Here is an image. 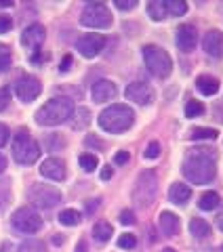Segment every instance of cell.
I'll list each match as a JSON object with an SVG mask.
<instances>
[{
    "instance_id": "10",
    "label": "cell",
    "mask_w": 223,
    "mask_h": 252,
    "mask_svg": "<svg viewBox=\"0 0 223 252\" xmlns=\"http://www.w3.org/2000/svg\"><path fill=\"white\" fill-rule=\"evenodd\" d=\"M40 93H42V82L36 76H21L15 82V94L23 103H32L34 99L40 97Z\"/></svg>"
},
{
    "instance_id": "34",
    "label": "cell",
    "mask_w": 223,
    "mask_h": 252,
    "mask_svg": "<svg viewBox=\"0 0 223 252\" xmlns=\"http://www.w3.org/2000/svg\"><path fill=\"white\" fill-rule=\"evenodd\" d=\"M158 156H160V143H158V141H152V143L146 147V152H143V158H148V160H156Z\"/></svg>"
},
{
    "instance_id": "53",
    "label": "cell",
    "mask_w": 223,
    "mask_h": 252,
    "mask_svg": "<svg viewBox=\"0 0 223 252\" xmlns=\"http://www.w3.org/2000/svg\"><path fill=\"white\" fill-rule=\"evenodd\" d=\"M221 252H223V246H221Z\"/></svg>"
},
{
    "instance_id": "4",
    "label": "cell",
    "mask_w": 223,
    "mask_h": 252,
    "mask_svg": "<svg viewBox=\"0 0 223 252\" xmlns=\"http://www.w3.org/2000/svg\"><path fill=\"white\" fill-rule=\"evenodd\" d=\"M158 195V177L154 170H143L135 181L133 202L137 208H149Z\"/></svg>"
},
{
    "instance_id": "3",
    "label": "cell",
    "mask_w": 223,
    "mask_h": 252,
    "mask_svg": "<svg viewBox=\"0 0 223 252\" xmlns=\"http://www.w3.org/2000/svg\"><path fill=\"white\" fill-rule=\"evenodd\" d=\"M133 122H135L133 109L122 103L110 105L99 114V126L106 132H112V135H120V132L129 130Z\"/></svg>"
},
{
    "instance_id": "11",
    "label": "cell",
    "mask_w": 223,
    "mask_h": 252,
    "mask_svg": "<svg viewBox=\"0 0 223 252\" xmlns=\"http://www.w3.org/2000/svg\"><path fill=\"white\" fill-rule=\"evenodd\" d=\"M103 44H106V38H103L101 34H86L76 42V49L80 51L82 57L93 59L103 51Z\"/></svg>"
},
{
    "instance_id": "31",
    "label": "cell",
    "mask_w": 223,
    "mask_h": 252,
    "mask_svg": "<svg viewBox=\"0 0 223 252\" xmlns=\"http://www.w3.org/2000/svg\"><path fill=\"white\" fill-rule=\"evenodd\" d=\"M11 67V51L6 44H0V74H4Z\"/></svg>"
},
{
    "instance_id": "46",
    "label": "cell",
    "mask_w": 223,
    "mask_h": 252,
    "mask_svg": "<svg viewBox=\"0 0 223 252\" xmlns=\"http://www.w3.org/2000/svg\"><path fill=\"white\" fill-rule=\"evenodd\" d=\"M213 114L217 116V120H219V122H223V101H219V103H217V107L213 109Z\"/></svg>"
},
{
    "instance_id": "20",
    "label": "cell",
    "mask_w": 223,
    "mask_h": 252,
    "mask_svg": "<svg viewBox=\"0 0 223 252\" xmlns=\"http://www.w3.org/2000/svg\"><path fill=\"white\" fill-rule=\"evenodd\" d=\"M189 231H192V235L196 240H204L211 235V225L206 223L204 219L200 217H194L192 220H189Z\"/></svg>"
},
{
    "instance_id": "41",
    "label": "cell",
    "mask_w": 223,
    "mask_h": 252,
    "mask_svg": "<svg viewBox=\"0 0 223 252\" xmlns=\"http://www.w3.org/2000/svg\"><path fill=\"white\" fill-rule=\"evenodd\" d=\"M129 152H118L116 154V158H114V162L118 164V166H122V164H126V162H129Z\"/></svg>"
},
{
    "instance_id": "38",
    "label": "cell",
    "mask_w": 223,
    "mask_h": 252,
    "mask_svg": "<svg viewBox=\"0 0 223 252\" xmlns=\"http://www.w3.org/2000/svg\"><path fill=\"white\" fill-rule=\"evenodd\" d=\"M116 9H120V11H131L137 6V0H116Z\"/></svg>"
},
{
    "instance_id": "51",
    "label": "cell",
    "mask_w": 223,
    "mask_h": 252,
    "mask_svg": "<svg viewBox=\"0 0 223 252\" xmlns=\"http://www.w3.org/2000/svg\"><path fill=\"white\" fill-rule=\"evenodd\" d=\"M217 225H219V229H221V231H223V215H221V217H219V220H217Z\"/></svg>"
},
{
    "instance_id": "43",
    "label": "cell",
    "mask_w": 223,
    "mask_h": 252,
    "mask_svg": "<svg viewBox=\"0 0 223 252\" xmlns=\"http://www.w3.org/2000/svg\"><path fill=\"white\" fill-rule=\"evenodd\" d=\"M112 175H114V168H112V166H103V170H101V179H103V181H110Z\"/></svg>"
},
{
    "instance_id": "50",
    "label": "cell",
    "mask_w": 223,
    "mask_h": 252,
    "mask_svg": "<svg viewBox=\"0 0 223 252\" xmlns=\"http://www.w3.org/2000/svg\"><path fill=\"white\" fill-rule=\"evenodd\" d=\"M9 6H13L11 0H4V2H0V9H9Z\"/></svg>"
},
{
    "instance_id": "2",
    "label": "cell",
    "mask_w": 223,
    "mask_h": 252,
    "mask_svg": "<svg viewBox=\"0 0 223 252\" xmlns=\"http://www.w3.org/2000/svg\"><path fill=\"white\" fill-rule=\"evenodd\" d=\"M72 114H74V103L68 97H55L36 112V124L40 126H57L63 124L66 120H70Z\"/></svg>"
},
{
    "instance_id": "33",
    "label": "cell",
    "mask_w": 223,
    "mask_h": 252,
    "mask_svg": "<svg viewBox=\"0 0 223 252\" xmlns=\"http://www.w3.org/2000/svg\"><path fill=\"white\" fill-rule=\"evenodd\" d=\"M118 246L124 248V250H131L137 246V238H135L133 233H122L120 238H118Z\"/></svg>"
},
{
    "instance_id": "16",
    "label": "cell",
    "mask_w": 223,
    "mask_h": 252,
    "mask_svg": "<svg viewBox=\"0 0 223 252\" xmlns=\"http://www.w3.org/2000/svg\"><path fill=\"white\" fill-rule=\"evenodd\" d=\"M202 46H204L206 55H211V57H215V59H221L223 57V32L221 30L206 32Z\"/></svg>"
},
{
    "instance_id": "45",
    "label": "cell",
    "mask_w": 223,
    "mask_h": 252,
    "mask_svg": "<svg viewBox=\"0 0 223 252\" xmlns=\"http://www.w3.org/2000/svg\"><path fill=\"white\" fill-rule=\"evenodd\" d=\"M97 206H99V200H89V202H86V212L93 215V212L97 210Z\"/></svg>"
},
{
    "instance_id": "13",
    "label": "cell",
    "mask_w": 223,
    "mask_h": 252,
    "mask_svg": "<svg viewBox=\"0 0 223 252\" xmlns=\"http://www.w3.org/2000/svg\"><path fill=\"white\" fill-rule=\"evenodd\" d=\"M175 42H177L179 51L183 53H192L196 49V42H198V34H196V28L189 26V23H183L177 30V36H175Z\"/></svg>"
},
{
    "instance_id": "44",
    "label": "cell",
    "mask_w": 223,
    "mask_h": 252,
    "mask_svg": "<svg viewBox=\"0 0 223 252\" xmlns=\"http://www.w3.org/2000/svg\"><path fill=\"white\" fill-rule=\"evenodd\" d=\"M86 145H91V147H97V149H103V143L99 139H95V137H86Z\"/></svg>"
},
{
    "instance_id": "14",
    "label": "cell",
    "mask_w": 223,
    "mask_h": 252,
    "mask_svg": "<svg viewBox=\"0 0 223 252\" xmlns=\"http://www.w3.org/2000/svg\"><path fill=\"white\" fill-rule=\"evenodd\" d=\"M44 38H46L44 26H40V23H32V26H28L26 30H23V34H21V44L28 46V49L38 51V49H40V44L44 42Z\"/></svg>"
},
{
    "instance_id": "15",
    "label": "cell",
    "mask_w": 223,
    "mask_h": 252,
    "mask_svg": "<svg viewBox=\"0 0 223 252\" xmlns=\"http://www.w3.org/2000/svg\"><path fill=\"white\" fill-rule=\"evenodd\" d=\"M118 94V86L112 80H97L91 89V97L95 103H106V101H112Z\"/></svg>"
},
{
    "instance_id": "32",
    "label": "cell",
    "mask_w": 223,
    "mask_h": 252,
    "mask_svg": "<svg viewBox=\"0 0 223 252\" xmlns=\"http://www.w3.org/2000/svg\"><path fill=\"white\" fill-rule=\"evenodd\" d=\"M204 114V105L200 103V101H187L186 105V116L187 118H198Z\"/></svg>"
},
{
    "instance_id": "40",
    "label": "cell",
    "mask_w": 223,
    "mask_h": 252,
    "mask_svg": "<svg viewBox=\"0 0 223 252\" xmlns=\"http://www.w3.org/2000/svg\"><path fill=\"white\" fill-rule=\"evenodd\" d=\"M6 141H9V128H6V124L0 122V147L6 145Z\"/></svg>"
},
{
    "instance_id": "21",
    "label": "cell",
    "mask_w": 223,
    "mask_h": 252,
    "mask_svg": "<svg viewBox=\"0 0 223 252\" xmlns=\"http://www.w3.org/2000/svg\"><path fill=\"white\" fill-rule=\"evenodd\" d=\"M196 86H198V91H200L204 97H213V94L219 91V82L215 80L213 76H200L196 80Z\"/></svg>"
},
{
    "instance_id": "18",
    "label": "cell",
    "mask_w": 223,
    "mask_h": 252,
    "mask_svg": "<svg viewBox=\"0 0 223 252\" xmlns=\"http://www.w3.org/2000/svg\"><path fill=\"white\" fill-rule=\"evenodd\" d=\"M158 225H160L162 235L173 238V235H177V231H179V217L175 215V212L164 210V212H160V217H158Z\"/></svg>"
},
{
    "instance_id": "23",
    "label": "cell",
    "mask_w": 223,
    "mask_h": 252,
    "mask_svg": "<svg viewBox=\"0 0 223 252\" xmlns=\"http://www.w3.org/2000/svg\"><path fill=\"white\" fill-rule=\"evenodd\" d=\"M164 2V11L166 17H181L187 13V4L183 0H162Z\"/></svg>"
},
{
    "instance_id": "22",
    "label": "cell",
    "mask_w": 223,
    "mask_h": 252,
    "mask_svg": "<svg viewBox=\"0 0 223 252\" xmlns=\"http://www.w3.org/2000/svg\"><path fill=\"white\" fill-rule=\"evenodd\" d=\"M91 124V109L89 107H78L74 112V120H72V128L82 130Z\"/></svg>"
},
{
    "instance_id": "24",
    "label": "cell",
    "mask_w": 223,
    "mask_h": 252,
    "mask_svg": "<svg viewBox=\"0 0 223 252\" xmlns=\"http://www.w3.org/2000/svg\"><path fill=\"white\" fill-rule=\"evenodd\" d=\"M112 235H114V229H112L110 223H106V220H99V223H95V227H93V238L97 240L99 244L108 242Z\"/></svg>"
},
{
    "instance_id": "36",
    "label": "cell",
    "mask_w": 223,
    "mask_h": 252,
    "mask_svg": "<svg viewBox=\"0 0 223 252\" xmlns=\"http://www.w3.org/2000/svg\"><path fill=\"white\" fill-rule=\"evenodd\" d=\"M11 103V93L9 89H0V112H4Z\"/></svg>"
},
{
    "instance_id": "49",
    "label": "cell",
    "mask_w": 223,
    "mask_h": 252,
    "mask_svg": "<svg viewBox=\"0 0 223 252\" xmlns=\"http://www.w3.org/2000/svg\"><path fill=\"white\" fill-rule=\"evenodd\" d=\"M53 244H55V246H61V244H63V235H55Z\"/></svg>"
},
{
    "instance_id": "12",
    "label": "cell",
    "mask_w": 223,
    "mask_h": 252,
    "mask_svg": "<svg viewBox=\"0 0 223 252\" xmlns=\"http://www.w3.org/2000/svg\"><path fill=\"white\" fill-rule=\"evenodd\" d=\"M124 94H126V99L137 105H149L154 101V91L146 82H131L126 86Z\"/></svg>"
},
{
    "instance_id": "1",
    "label": "cell",
    "mask_w": 223,
    "mask_h": 252,
    "mask_svg": "<svg viewBox=\"0 0 223 252\" xmlns=\"http://www.w3.org/2000/svg\"><path fill=\"white\" fill-rule=\"evenodd\" d=\"M215 160H217V154L213 149H206V147L192 149L186 160H183V175L194 185H209L215 179V175H217Z\"/></svg>"
},
{
    "instance_id": "39",
    "label": "cell",
    "mask_w": 223,
    "mask_h": 252,
    "mask_svg": "<svg viewBox=\"0 0 223 252\" xmlns=\"http://www.w3.org/2000/svg\"><path fill=\"white\" fill-rule=\"evenodd\" d=\"M135 220H137V219H135L133 210H122L120 212V223L122 225H135Z\"/></svg>"
},
{
    "instance_id": "37",
    "label": "cell",
    "mask_w": 223,
    "mask_h": 252,
    "mask_svg": "<svg viewBox=\"0 0 223 252\" xmlns=\"http://www.w3.org/2000/svg\"><path fill=\"white\" fill-rule=\"evenodd\" d=\"M13 28V19L9 15H0V34H6V32H11Z\"/></svg>"
},
{
    "instance_id": "28",
    "label": "cell",
    "mask_w": 223,
    "mask_h": 252,
    "mask_svg": "<svg viewBox=\"0 0 223 252\" xmlns=\"http://www.w3.org/2000/svg\"><path fill=\"white\" fill-rule=\"evenodd\" d=\"M17 252H46V248H44V244H42L40 240L30 238V240H26V242L19 244Z\"/></svg>"
},
{
    "instance_id": "26",
    "label": "cell",
    "mask_w": 223,
    "mask_h": 252,
    "mask_svg": "<svg viewBox=\"0 0 223 252\" xmlns=\"http://www.w3.org/2000/svg\"><path fill=\"white\" fill-rule=\"evenodd\" d=\"M219 204H221V198H219V193H215V191H206L200 198L202 210H215V208H219Z\"/></svg>"
},
{
    "instance_id": "17",
    "label": "cell",
    "mask_w": 223,
    "mask_h": 252,
    "mask_svg": "<svg viewBox=\"0 0 223 252\" xmlns=\"http://www.w3.org/2000/svg\"><path fill=\"white\" fill-rule=\"evenodd\" d=\"M40 175L46 177V179H51V181H63L66 175H68V170H66L63 160H59V158H49V160L42 162Z\"/></svg>"
},
{
    "instance_id": "52",
    "label": "cell",
    "mask_w": 223,
    "mask_h": 252,
    "mask_svg": "<svg viewBox=\"0 0 223 252\" xmlns=\"http://www.w3.org/2000/svg\"><path fill=\"white\" fill-rule=\"evenodd\" d=\"M162 252H177V250H175V248H164Z\"/></svg>"
},
{
    "instance_id": "48",
    "label": "cell",
    "mask_w": 223,
    "mask_h": 252,
    "mask_svg": "<svg viewBox=\"0 0 223 252\" xmlns=\"http://www.w3.org/2000/svg\"><path fill=\"white\" fill-rule=\"evenodd\" d=\"M76 252H86V242H78Z\"/></svg>"
},
{
    "instance_id": "30",
    "label": "cell",
    "mask_w": 223,
    "mask_h": 252,
    "mask_svg": "<svg viewBox=\"0 0 223 252\" xmlns=\"http://www.w3.org/2000/svg\"><path fill=\"white\" fill-rule=\"evenodd\" d=\"M78 162H80V166H82L84 172H93L95 168H97V164H99V160H97V156L95 154H82L80 158H78Z\"/></svg>"
},
{
    "instance_id": "7",
    "label": "cell",
    "mask_w": 223,
    "mask_h": 252,
    "mask_svg": "<svg viewBox=\"0 0 223 252\" xmlns=\"http://www.w3.org/2000/svg\"><path fill=\"white\" fill-rule=\"evenodd\" d=\"M28 200L38 208H55L61 202V191L53 185H44V183H32L28 189Z\"/></svg>"
},
{
    "instance_id": "29",
    "label": "cell",
    "mask_w": 223,
    "mask_h": 252,
    "mask_svg": "<svg viewBox=\"0 0 223 252\" xmlns=\"http://www.w3.org/2000/svg\"><path fill=\"white\" fill-rule=\"evenodd\" d=\"M217 135H219V132L215 128H194L189 137H192L194 141H215V139H217Z\"/></svg>"
},
{
    "instance_id": "42",
    "label": "cell",
    "mask_w": 223,
    "mask_h": 252,
    "mask_svg": "<svg viewBox=\"0 0 223 252\" xmlns=\"http://www.w3.org/2000/svg\"><path fill=\"white\" fill-rule=\"evenodd\" d=\"M70 65H72V55H66V57H63V61H61V65H59V72L66 74L68 69H70Z\"/></svg>"
},
{
    "instance_id": "25",
    "label": "cell",
    "mask_w": 223,
    "mask_h": 252,
    "mask_svg": "<svg viewBox=\"0 0 223 252\" xmlns=\"http://www.w3.org/2000/svg\"><path fill=\"white\" fill-rule=\"evenodd\" d=\"M59 223L66 227H76L82 223V215L74 208H66V210H61V215H59Z\"/></svg>"
},
{
    "instance_id": "9",
    "label": "cell",
    "mask_w": 223,
    "mask_h": 252,
    "mask_svg": "<svg viewBox=\"0 0 223 252\" xmlns=\"http://www.w3.org/2000/svg\"><path fill=\"white\" fill-rule=\"evenodd\" d=\"M42 225H44L42 217L30 206L17 208L13 215V227L21 233H36V231L42 229Z\"/></svg>"
},
{
    "instance_id": "8",
    "label": "cell",
    "mask_w": 223,
    "mask_h": 252,
    "mask_svg": "<svg viewBox=\"0 0 223 252\" xmlns=\"http://www.w3.org/2000/svg\"><path fill=\"white\" fill-rule=\"evenodd\" d=\"M80 23L86 28L103 30L112 26V13L103 2H89L80 15Z\"/></svg>"
},
{
    "instance_id": "19",
    "label": "cell",
    "mask_w": 223,
    "mask_h": 252,
    "mask_svg": "<svg viewBox=\"0 0 223 252\" xmlns=\"http://www.w3.org/2000/svg\"><path fill=\"white\" fill-rule=\"evenodd\" d=\"M169 198H171L173 204L183 206V204L192 198V189H189L186 183H173L171 189H169Z\"/></svg>"
},
{
    "instance_id": "27",
    "label": "cell",
    "mask_w": 223,
    "mask_h": 252,
    "mask_svg": "<svg viewBox=\"0 0 223 252\" xmlns=\"http://www.w3.org/2000/svg\"><path fill=\"white\" fill-rule=\"evenodd\" d=\"M148 13H149V17H152L154 21L166 19V11H164V2H162V0H154V2H149L148 4Z\"/></svg>"
},
{
    "instance_id": "35",
    "label": "cell",
    "mask_w": 223,
    "mask_h": 252,
    "mask_svg": "<svg viewBox=\"0 0 223 252\" xmlns=\"http://www.w3.org/2000/svg\"><path fill=\"white\" fill-rule=\"evenodd\" d=\"M63 145H66V141H63L59 135H49L46 137V147L53 149V152L55 149H59V147H63Z\"/></svg>"
},
{
    "instance_id": "6",
    "label": "cell",
    "mask_w": 223,
    "mask_h": 252,
    "mask_svg": "<svg viewBox=\"0 0 223 252\" xmlns=\"http://www.w3.org/2000/svg\"><path fill=\"white\" fill-rule=\"evenodd\" d=\"M143 61H146V67L149 69V74H154L156 78H166L173 72L171 55L156 44L143 46Z\"/></svg>"
},
{
    "instance_id": "5",
    "label": "cell",
    "mask_w": 223,
    "mask_h": 252,
    "mask_svg": "<svg viewBox=\"0 0 223 252\" xmlns=\"http://www.w3.org/2000/svg\"><path fill=\"white\" fill-rule=\"evenodd\" d=\"M13 158L21 166H30L40 158V145L30 137L28 130H19L13 139Z\"/></svg>"
},
{
    "instance_id": "47",
    "label": "cell",
    "mask_w": 223,
    "mask_h": 252,
    "mask_svg": "<svg viewBox=\"0 0 223 252\" xmlns=\"http://www.w3.org/2000/svg\"><path fill=\"white\" fill-rule=\"evenodd\" d=\"M4 168H6V158H4L2 154H0V175L4 172Z\"/></svg>"
}]
</instances>
